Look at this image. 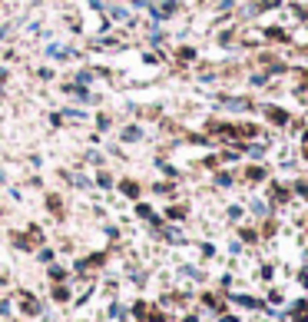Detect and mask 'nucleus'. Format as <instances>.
Returning a JSON list of instances; mask_svg holds the SVG:
<instances>
[{
    "label": "nucleus",
    "instance_id": "1",
    "mask_svg": "<svg viewBox=\"0 0 308 322\" xmlns=\"http://www.w3.org/2000/svg\"><path fill=\"white\" fill-rule=\"evenodd\" d=\"M258 113L272 123V130H289V123H291V113L285 110V107H278V103H265V107H258Z\"/></svg>",
    "mask_w": 308,
    "mask_h": 322
},
{
    "label": "nucleus",
    "instance_id": "2",
    "mask_svg": "<svg viewBox=\"0 0 308 322\" xmlns=\"http://www.w3.org/2000/svg\"><path fill=\"white\" fill-rule=\"evenodd\" d=\"M262 37L269 43H291V30H285L282 23H272V27H262Z\"/></svg>",
    "mask_w": 308,
    "mask_h": 322
},
{
    "label": "nucleus",
    "instance_id": "3",
    "mask_svg": "<svg viewBox=\"0 0 308 322\" xmlns=\"http://www.w3.org/2000/svg\"><path fill=\"white\" fill-rule=\"evenodd\" d=\"M269 196H272L275 203H289V199H291V186H289V183L272 179V183H269Z\"/></svg>",
    "mask_w": 308,
    "mask_h": 322
},
{
    "label": "nucleus",
    "instance_id": "4",
    "mask_svg": "<svg viewBox=\"0 0 308 322\" xmlns=\"http://www.w3.org/2000/svg\"><path fill=\"white\" fill-rule=\"evenodd\" d=\"M265 176H269V170H265L262 163H249V166H245V179H249V183H262Z\"/></svg>",
    "mask_w": 308,
    "mask_h": 322
},
{
    "label": "nucleus",
    "instance_id": "5",
    "mask_svg": "<svg viewBox=\"0 0 308 322\" xmlns=\"http://www.w3.org/2000/svg\"><path fill=\"white\" fill-rule=\"evenodd\" d=\"M291 190H295V196L308 199V179H295V183H291Z\"/></svg>",
    "mask_w": 308,
    "mask_h": 322
}]
</instances>
